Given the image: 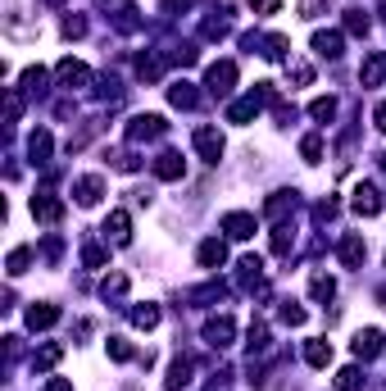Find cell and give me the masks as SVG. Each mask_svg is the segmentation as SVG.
<instances>
[{
  "label": "cell",
  "instance_id": "5bb4252c",
  "mask_svg": "<svg viewBox=\"0 0 386 391\" xmlns=\"http://www.w3.org/2000/svg\"><path fill=\"white\" fill-rule=\"evenodd\" d=\"M59 323V310H55V305H32V310H28V327H32V332H36V327H55Z\"/></svg>",
  "mask_w": 386,
  "mask_h": 391
},
{
  "label": "cell",
  "instance_id": "44dd1931",
  "mask_svg": "<svg viewBox=\"0 0 386 391\" xmlns=\"http://www.w3.org/2000/svg\"><path fill=\"white\" fill-rule=\"evenodd\" d=\"M191 369H195L191 360H173V369H168V387H173V391L186 387V382H191Z\"/></svg>",
  "mask_w": 386,
  "mask_h": 391
},
{
  "label": "cell",
  "instance_id": "83f0119b",
  "mask_svg": "<svg viewBox=\"0 0 386 391\" xmlns=\"http://www.w3.org/2000/svg\"><path fill=\"white\" fill-rule=\"evenodd\" d=\"M359 382H364V377H359V369H355V364H350V369H341V373H336V391H355Z\"/></svg>",
  "mask_w": 386,
  "mask_h": 391
},
{
  "label": "cell",
  "instance_id": "3957f363",
  "mask_svg": "<svg viewBox=\"0 0 386 391\" xmlns=\"http://www.w3.org/2000/svg\"><path fill=\"white\" fill-rule=\"evenodd\" d=\"M164 118H159V114H136L132 118V128H128V137L132 141H155V137H164Z\"/></svg>",
  "mask_w": 386,
  "mask_h": 391
},
{
  "label": "cell",
  "instance_id": "b9f144b4",
  "mask_svg": "<svg viewBox=\"0 0 386 391\" xmlns=\"http://www.w3.org/2000/svg\"><path fill=\"white\" fill-rule=\"evenodd\" d=\"M46 5H64V0H46Z\"/></svg>",
  "mask_w": 386,
  "mask_h": 391
},
{
  "label": "cell",
  "instance_id": "7bdbcfd3",
  "mask_svg": "<svg viewBox=\"0 0 386 391\" xmlns=\"http://www.w3.org/2000/svg\"><path fill=\"white\" fill-rule=\"evenodd\" d=\"M382 19H386V0H382Z\"/></svg>",
  "mask_w": 386,
  "mask_h": 391
},
{
  "label": "cell",
  "instance_id": "ffe728a7",
  "mask_svg": "<svg viewBox=\"0 0 386 391\" xmlns=\"http://www.w3.org/2000/svg\"><path fill=\"white\" fill-rule=\"evenodd\" d=\"M28 151H32V164H46V155H51V132L36 128V132H32V141H28Z\"/></svg>",
  "mask_w": 386,
  "mask_h": 391
},
{
  "label": "cell",
  "instance_id": "277c9868",
  "mask_svg": "<svg viewBox=\"0 0 386 391\" xmlns=\"http://www.w3.org/2000/svg\"><path fill=\"white\" fill-rule=\"evenodd\" d=\"M32 218H41V223H59V218H64V200L51 196V191L32 196Z\"/></svg>",
  "mask_w": 386,
  "mask_h": 391
},
{
  "label": "cell",
  "instance_id": "30bf717a",
  "mask_svg": "<svg viewBox=\"0 0 386 391\" xmlns=\"http://www.w3.org/2000/svg\"><path fill=\"white\" fill-rule=\"evenodd\" d=\"M223 232L236 241H245V237H255V214H228L223 218Z\"/></svg>",
  "mask_w": 386,
  "mask_h": 391
},
{
  "label": "cell",
  "instance_id": "7c38bea8",
  "mask_svg": "<svg viewBox=\"0 0 386 391\" xmlns=\"http://www.w3.org/2000/svg\"><path fill=\"white\" fill-rule=\"evenodd\" d=\"M73 196H78V205H96L105 196V182L101 178H78L73 182Z\"/></svg>",
  "mask_w": 386,
  "mask_h": 391
},
{
  "label": "cell",
  "instance_id": "2e32d148",
  "mask_svg": "<svg viewBox=\"0 0 386 391\" xmlns=\"http://www.w3.org/2000/svg\"><path fill=\"white\" fill-rule=\"evenodd\" d=\"M364 255H368V246H364V237H345V241H341V264H350V268H359V264H364Z\"/></svg>",
  "mask_w": 386,
  "mask_h": 391
},
{
  "label": "cell",
  "instance_id": "484cf974",
  "mask_svg": "<svg viewBox=\"0 0 386 391\" xmlns=\"http://www.w3.org/2000/svg\"><path fill=\"white\" fill-rule=\"evenodd\" d=\"M309 291H314V300H332L336 296V283H332V278H314V283H309Z\"/></svg>",
  "mask_w": 386,
  "mask_h": 391
},
{
  "label": "cell",
  "instance_id": "7a4b0ae2",
  "mask_svg": "<svg viewBox=\"0 0 386 391\" xmlns=\"http://www.w3.org/2000/svg\"><path fill=\"white\" fill-rule=\"evenodd\" d=\"M55 78H59V87H86L91 82V68L82 64V59H59V68H55Z\"/></svg>",
  "mask_w": 386,
  "mask_h": 391
},
{
  "label": "cell",
  "instance_id": "ba28073f",
  "mask_svg": "<svg viewBox=\"0 0 386 391\" xmlns=\"http://www.w3.org/2000/svg\"><path fill=\"white\" fill-rule=\"evenodd\" d=\"M232 337H236V323L232 319H209L205 323V341H209V346H232Z\"/></svg>",
  "mask_w": 386,
  "mask_h": 391
},
{
  "label": "cell",
  "instance_id": "f546056e",
  "mask_svg": "<svg viewBox=\"0 0 386 391\" xmlns=\"http://www.w3.org/2000/svg\"><path fill=\"white\" fill-rule=\"evenodd\" d=\"M28 264H32V250H14V255H9V273H28Z\"/></svg>",
  "mask_w": 386,
  "mask_h": 391
},
{
  "label": "cell",
  "instance_id": "4316f807",
  "mask_svg": "<svg viewBox=\"0 0 386 391\" xmlns=\"http://www.w3.org/2000/svg\"><path fill=\"white\" fill-rule=\"evenodd\" d=\"M300 155H305V164H318L322 160V137H305L300 141Z\"/></svg>",
  "mask_w": 386,
  "mask_h": 391
},
{
  "label": "cell",
  "instance_id": "836d02e7",
  "mask_svg": "<svg viewBox=\"0 0 386 391\" xmlns=\"http://www.w3.org/2000/svg\"><path fill=\"white\" fill-rule=\"evenodd\" d=\"M41 82H46V68H28V73H23V87H28V91H36Z\"/></svg>",
  "mask_w": 386,
  "mask_h": 391
},
{
  "label": "cell",
  "instance_id": "e575fe53",
  "mask_svg": "<svg viewBox=\"0 0 386 391\" xmlns=\"http://www.w3.org/2000/svg\"><path fill=\"white\" fill-rule=\"evenodd\" d=\"M273 250H278V255L291 250V228H278V237H273Z\"/></svg>",
  "mask_w": 386,
  "mask_h": 391
},
{
  "label": "cell",
  "instance_id": "ac0fdd59",
  "mask_svg": "<svg viewBox=\"0 0 386 391\" xmlns=\"http://www.w3.org/2000/svg\"><path fill=\"white\" fill-rule=\"evenodd\" d=\"M305 360L309 364H314V369H327V364H332V341H309V346H305Z\"/></svg>",
  "mask_w": 386,
  "mask_h": 391
},
{
  "label": "cell",
  "instance_id": "d6a6232c",
  "mask_svg": "<svg viewBox=\"0 0 386 391\" xmlns=\"http://www.w3.org/2000/svg\"><path fill=\"white\" fill-rule=\"evenodd\" d=\"M109 355H114V360H132V346L123 337H109Z\"/></svg>",
  "mask_w": 386,
  "mask_h": 391
},
{
  "label": "cell",
  "instance_id": "74e56055",
  "mask_svg": "<svg viewBox=\"0 0 386 391\" xmlns=\"http://www.w3.org/2000/svg\"><path fill=\"white\" fill-rule=\"evenodd\" d=\"M82 32H86L82 19H68V23H64V36H82Z\"/></svg>",
  "mask_w": 386,
  "mask_h": 391
},
{
  "label": "cell",
  "instance_id": "8992f818",
  "mask_svg": "<svg viewBox=\"0 0 386 391\" xmlns=\"http://www.w3.org/2000/svg\"><path fill=\"white\" fill-rule=\"evenodd\" d=\"M195 151L205 155L209 164H218V155H223V137H218V128H195Z\"/></svg>",
  "mask_w": 386,
  "mask_h": 391
},
{
  "label": "cell",
  "instance_id": "f35d334b",
  "mask_svg": "<svg viewBox=\"0 0 386 391\" xmlns=\"http://www.w3.org/2000/svg\"><path fill=\"white\" fill-rule=\"evenodd\" d=\"M46 391H73V382H68V377H51V382H46Z\"/></svg>",
  "mask_w": 386,
  "mask_h": 391
},
{
  "label": "cell",
  "instance_id": "7402d4cb",
  "mask_svg": "<svg viewBox=\"0 0 386 391\" xmlns=\"http://www.w3.org/2000/svg\"><path fill=\"white\" fill-rule=\"evenodd\" d=\"M309 114H314L318 123H332V118H336V101H332V96H318V101L309 105Z\"/></svg>",
  "mask_w": 386,
  "mask_h": 391
},
{
  "label": "cell",
  "instance_id": "1f68e13d",
  "mask_svg": "<svg viewBox=\"0 0 386 391\" xmlns=\"http://www.w3.org/2000/svg\"><path fill=\"white\" fill-rule=\"evenodd\" d=\"M82 264H86V268H105V250H101V246H86V250H82Z\"/></svg>",
  "mask_w": 386,
  "mask_h": 391
},
{
  "label": "cell",
  "instance_id": "5b68a950",
  "mask_svg": "<svg viewBox=\"0 0 386 391\" xmlns=\"http://www.w3.org/2000/svg\"><path fill=\"white\" fill-rule=\"evenodd\" d=\"M359 82H364V87H382L386 82V51H372L364 64H359Z\"/></svg>",
  "mask_w": 386,
  "mask_h": 391
},
{
  "label": "cell",
  "instance_id": "d6986e66",
  "mask_svg": "<svg viewBox=\"0 0 386 391\" xmlns=\"http://www.w3.org/2000/svg\"><path fill=\"white\" fill-rule=\"evenodd\" d=\"M168 101L178 105V109H195V101H200V96H195L191 82H173V87H168Z\"/></svg>",
  "mask_w": 386,
  "mask_h": 391
},
{
  "label": "cell",
  "instance_id": "e0dca14e",
  "mask_svg": "<svg viewBox=\"0 0 386 391\" xmlns=\"http://www.w3.org/2000/svg\"><path fill=\"white\" fill-rule=\"evenodd\" d=\"M200 264H205V268H223V264H228V246L209 237L205 246H200Z\"/></svg>",
  "mask_w": 386,
  "mask_h": 391
},
{
  "label": "cell",
  "instance_id": "d590c367",
  "mask_svg": "<svg viewBox=\"0 0 386 391\" xmlns=\"http://www.w3.org/2000/svg\"><path fill=\"white\" fill-rule=\"evenodd\" d=\"M123 287H128V278H118V273H114V278H105V296H118Z\"/></svg>",
  "mask_w": 386,
  "mask_h": 391
},
{
  "label": "cell",
  "instance_id": "8d00e7d4",
  "mask_svg": "<svg viewBox=\"0 0 386 391\" xmlns=\"http://www.w3.org/2000/svg\"><path fill=\"white\" fill-rule=\"evenodd\" d=\"M255 14H278V0H250Z\"/></svg>",
  "mask_w": 386,
  "mask_h": 391
},
{
  "label": "cell",
  "instance_id": "ab89813d",
  "mask_svg": "<svg viewBox=\"0 0 386 391\" xmlns=\"http://www.w3.org/2000/svg\"><path fill=\"white\" fill-rule=\"evenodd\" d=\"M291 73H295V82H309V78H314V68H309V64H295Z\"/></svg>",
  "mask_w": 386,
  "mask_h": 391
},
{
  "label": "cell",
  "instance_id": "603a6c76",
  "mask_svg": "<svg viewBox=\"0 0 386 391\" xmlns=\"http://www.w3.org/2000/svg\"><path fill=\"white\" fill-rule=\"evenodd\" d=\"M286 210H295V191H278V196L268 200V218H282Z\"/></svg>",
  "mask_w": 386,
  "mask_h": 391
},
{
  "label": "cell",
  "instance_id": "4fadbf2b",
  "mask_svg": "<svg viewBox=\"0 0 386 391\" xmlns=\"http://www.w3.org/2000/svg\"><path fill=\"white\" fill-rule=\"evenodd\" d=\"M341 46H345V36H341V32H314V55L336 59V55H341Z\"/></svg>",
  "mask_w": 386,
  "mask_h": 391
},
{
  "label": "cell",
  "instance_id": "cb8c5ba5",
  "mask_svg": "<svg viewBox=\"0 0 386 391\" xmlns=\"http://www.w3.org/2000/svg\"><path fill=\"white\" fill-rule=\"evenodd\" d=\"M132 323H136V327H155V323H159V305H136V310H132Z\"/></svg>",
  "mask_w": 386,
  "mask_h": 391
},
{
  "label": "cell",
  "instance_id": "ee69618b",
  "mask_svg": "<svg viewBox=\"0 0 386 391\" xmlns=\"http://www.w3.org/2000/svg\"><path fill=\"white\" fill-rule=\"evenodd\" d=\"M382 168H386V155H382Z\"/></svg>",
  "mask_w": 386,
  "mask_h": 391
},
{
  "label": "cell",
  "instance_id": "9a60e30c",
  "mask_svg": "<svg viewBox=\"0 0 386 391\" xmlns=\"http://www.w3.org/2000/svg\"><path fill=\"white\" fill-rule=\"evenodd\" d=\"M128 232H132V218L123 214V210H114V214L105 218V237H114L118 246H123V241H128Z\"/></svg>",
  "mask_w": 386,
  "mask_h": 391
},
{
  "label": "cell",
  "instance_id": "6da1fadb",
  "mask_svg": "<svg viewBox=\"0 0 386 391\" xmlns=\"http://www.w3.org/2000/svg\"><path fill=\"white\" fill-rule=\"evenodd\" d=\"M232 82H236V64H232V59H218V64H209V73H205L209 96H228Z\"/></svg>",
  "mask_w": 386,
  "mask_h": 391
},
{
  "label": "cell",
  "instance_id": "52a82bcc",
  "mask_svg": "<svg viewBox=\"0 0 386 391\" xmlns=\"http://www.w3.org/2000/svg\"><path fill=\"white\" fill-rule=\"evenodd\" d=\"M355 214H364V218H372V214H382V196H377V187H364V182H359L355 187Z\"/></svg>",
  "mask_w": 386,
  "mask_h": 391
},
{
  "label": "cell",
  "instance_id": "f1b7e54d",
  "mask_svg": "<svg viewBox=\"0 0 386 391\" xmlns=\"http://www.w3.org/2000/svg\"><path fill=\"white\" fill-rule=\"evenodd\" d=\"M345 32H355V36H364V32H368L364 9H350V14H345Z\"/></svg>",
  "mask_w": 386,
  "mask_h": 391
},
{
  "label": "cell",
  "instance_id": "4dcf8cb0",
  "mask_svg": "<svg viewBox=\"0 0 386 391\" xmlns=\"http://www.w3.org/2000/svg\"><path fill=\"white\" fill-rule=\"evenodd\" d=\"M282 323L300 327V323H305V310H300V305H291V300H286V305H282Z\"/></svg>",
  "mask_w": 386,
  "mask_h": 391
},
{
  "label": "cell",
  "instance_id": "60d3db41",
  "mask_svg": "<svg viewBox=\"0 0 386 391\" xmlns=\"http://www.w3.org/2000/svg\"><path fill=\"white\" fill-rule=\"evenodd\" d=\"M372 123H377V128H382V132H386V101H382V105H377V114H372Z\"/></svg>",
  "mask_w": 386,
  "mask_h": 391
},
{
  "label": "cell",
  "instance_id": "d4e9b609",
  "mask_svg": "<svg viewBox=\"0 0 386 391\" xmlns=\"http://www.w3.org/2000/svg\"><path fill=\"white\" fill-rule=\"evenodd\" d=\"M59 355H64V346H55V341H51V346H41V350H36V360H32V369H51V364H55Z\"/></svg>",
  "mask_w": 386,
  "mask_h": 391
},
{
  "label": "cell",
  "instance_id": "9c48e42d",
  "mask_svg": "<svg viewBox=\"0 0 386 391\" xmlns=\"http://www.w3.org/2000/svg\"><path fill=\"white\" fill-rule=\"evenodd\" d=\"M182 173H186V164H182V155H178V151H164V155L155 160V178H164V182H178Z\"/></svg>",
  "mask_w": 386,
  "mask_h": 391
},
{
  "label": "cell",
  "instance_id": "8fae6325",
  "mask_svg": "<svg viewBox=\"0 0 386 391\" xmlns=\"http://www.w3.org/2000/svg\"><path fill=\"white\" fill-rule=\"evenodd\" d=\"M355 355L359 360H377L382 355V332H377V327H368V332L355 337Z\"/></svg>",
  "mask_w": 386,
  "mask_h": 391
}]
</instances>
